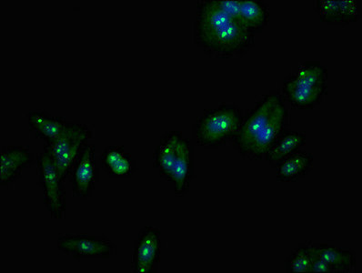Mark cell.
Listing matches in <instances>:
<instances>
[{"label": "cell", "instance_id": "cell-1", "mask_svg": "<svg viewBox=\"0 0 362 273\" xmlns=\"http://www.w3.org/2000/svg\"><path fill=\"white\" fill-rule=\"evenodd\" d=\"M195 39L206 52L225 58L252 45L253 33L222 11L217 0H205L197 7Z\"/></svg>", "mask_w": 362, "mask_h": 273}, {"label": "cell", "instance_id": "cell-2", "mask_svg": "<svg viewBox=\"0 0 362 273\" xmlns=\"http://www.w3.org/2000/svg\"><path fill=\"white\" fill-rule=\"evenodd\" d=\"M243 122V114L233 105H222L205 111L193 125L195 144L206 149L217 148L234 138Z\"/></svg>", "mask_w": 362, "mask_h": 273}, {"label": "cell", "instance_id": "cell-3", "mask_svg": "<svg viewBox=\"0 0 362 273\" xmlns=\"http://www.w3.org/2000/svg\"><path fill=\"white\" fill-rule=\"evenodd\" d=\"M327 71L320 63H307L284 81L288 100L296 109H313L326 94Z\"/></svg>", "mask_w": 362, "mask_h": 273}, {"label": "cell", "instance_id": "cell-4", "mask_svg": "<svg viewBox=\"0 0 362 273\" xmlns=\"http://www.w3.org/2000/svg\"><path fill=\"white\" fill-rule=\"evenodd\" d=\"M93 132L88 125L75 120L58 139L44 142L43 151L52 158L60 178L65 182L82 146L93 139Z\"/></svg>", "mask_w": 362, "mask_h": 273}, {"label": "cell", "instance_id": "cell-5", "mask_svg": "<svg viewBox=\"0 0 362 273\" xmlns=\"http://www.w3.org/2000/svg\"><path fill=\"white\" fill-rule=\"evenodd\" d=\"M54 245L59 252L78 260L110 259L117 253L116 244L104 234L62 233Z\"/></svg>", "mask_w": 362, "mask_h": 273}, {"label": "cell", "instance_id": "cell-6", "mask_svg": "<svg viewBox=\"0 0 362 273\" xmlns=\"http://www.w3.org/2000/svg\"><path fill=\"white\" fill-rule=\"evenodd\" d=\"M36 163L44 205L52 219L59 220L64 218L66 207L65 180L60 178L55 163L45 151L37 155Z\"/></svg>", "mask_w": 362, "mask_h": 273}, {"label": "cell", "instance_id": "cell-7", "mask_svg": "<svg viewBox=\"0 0 362 273\" xmlns=\"http://www.w3.org/2000/svg\"><path fill=\"white\" fill-rule=\"evenodd\" d=\"M68 178L76 198L82 201L90 198L100 178L95 144L88 141L82 146Z\"/></svg>", "mask_w": 362, "mask_h": 273}, {"label": "cell", "instance_id": "cell-8", "mask_svg": "<svg viewBox=\"0 0 362 273\" xmlns=\"http://www.w3.org/2000/svg\"><path fill=\"white\" fill-rule=\"evenodd\" d=\"M161 231L151 225L139 231L130 260L133 273H154L160 260Z\"/></svg>", "mask_w": 362, "mask_h": 273}, {"label": "cell", "instance_id": "cell-9", "mask_svg": "<svg viewBox=\"0 0 362 273\" xmlns=\"http://www.w3.org/2000/svg\"><path fill=\"white\" fill-rule=\"evenodd\" d=\"M281 101L284 100L278 95L269 94L243 120L239 132L234 136L235 147L241 154H245L253 139L271 120L276 108Z\"/></svg>", "mask_w": 362, "mask_h": 273}, {"label": "cell", "instance_id": "cell-10", "mask_svg": "<svg viewBox=\"0 0 362 273\" xmlns=\"http://www.w3.org/2000/svg\"><path fill=\"white\" fill-rule=\"evenodd\" d=\"M30 149L24 146L3 145L0 151V185L8 187L20 179L22 171L36 161Z\"/></svg>", "mask_w": 362, "mask_h": 273}, {"label": "cell", "instance_id": "cell-11", "mask_svg": "<svg viewBox=\"0 0 362 273\" xmlns=\"http://www.w3.org/2000/svg\"><path fill=\"white\" fill-rule=\"evenodd\" d=\"M288 122V110L284 101L278 105L271 120L266 124L262 132L255 136L245 152V156L252 158H262L265 156L279 136L284 132Z\"/></svg>", "mask_w": 362, "mask_h": 273}, {"label": "cell", "instance_id": "cell-12", "mask_svg": "<svg viewBox=\"0 0 362 273\" xmlns=\"http://www.w3.org/2000/svg\"><path fill=\"white\" fill-rule=\"evenodd\" d=\"M194 173V151L190 139H181L171 173L170 185L175 195H185Z\"/></svg>", "mask_w": 362, "mask_h": 273}, {"label": "cell", "instance_id": "cell-13", "mask_svg": "<svg viewBox=\"0 0 362 273\" xmlns=\"http://www.w3.org/2000/svg\"><path fill=\"white\" fill-rule=\"evenodd\" d=\"M28 129L44 142L62 136L75 122L65 117L54 116L45 110L31 111L25 115Z\"/></svg>", "mask_w": 362, "mask_h": 273}, {"label": "cell", "instance_id": "cell-14", "mask_svg": "<svg viewBox=\"0 0 362 273\" xmlns=\"http://www.w3.org/2000/svg\"><path fill=\"white\" fill-rule=\"evenodd\" d=\"M100 168L112 179H129L138 170L136 161L122 146H109L100 156Z\"/></svg>", "mask_w": 362, "mask_h": 273}, {"label": "cell", "instance_id": "cell-15", "mask_svg": "<svg viewBox=\"0 0 362 273\" xmlns=\"http://www.w3.org/2000/svg\"><path fill=\"white\" fill-rule=\"evenodd\" d=\"M182 139V133L179 130L168 132L161 136L160 142L153 152L152 165L162 179L167 180L168 182H170L177 149Z\"/></svg>", "mask_w": 362, "mask_h": 273}, {"label": "cell", "instance_id": "cell-16", "mask_svg": "<svg viewBox=\"0 0 362 273\" xmlns=\"http://www.w3.org/2000/svg\"><path fill=\"white\" fill-rule=\"evenodd\" d=\"M316 7L322 21L329 23H351L361 15L360 2L354 0H324L317 1Z\"/></svg>", "mask_w": 362, "mask_h": 273}, {"label": "cell", "instance_id": "cell-17", "mask_svg": "<svg viewBox=\"0 0 362 273\" xmlns=\"http://www.w3.org/2000/svg\"><path fill=\"white\" fill-rule=\"evenodd\" d=\"M314 157L310 152L298 151L276 165V179L282 182H295L309 173Z\"/></svg>", "mask_w": 362, "mask_h": 273}, {"label": "cell", "instance_id": "cell-18", "mask_svg": "<svg viewBox=\"0 0 362 273\" xmlns=\"http://www.w3.org/2000/svg\"><path fill=\"white\" fill-rule=\"evenodd\" d=\"M311 252L332 265L338 267L342 272H354L357 265V257L351 249L329 244L310 243Z\"/></svg>", "mask_w": 362, "mask_h": 273}, {"label": "cell", "instance_id": "cell-19", "mask_svg": "<svg viewBox=\"0 0 362 273\" xmlns=\"http://www.w3.org/2000/svg\"><path fill=\"white\" fill-rule=\"evenodd\" d=\"M305 144H306V136L303 133L293 132V130L284 132L267 151L266 160L272 165H277L285 158L300 151Z\"/></svg>", "mask_w": 362, "mask_h": 273}, {"label": "cell", "instance_id": "cell-20", "mask_svg": "<svg viewBox=\"0 0 362 273\" xmlns=\"http://www.w3.org/2000/svg\"><path fill=\"white\" fill-rule=\"evenodd\" d=\"M269 18L268 8L262 2L240 1V22L252 33L264 28L268 23Z\"/></svg>", "mask_w": 362, "mask_h": 273}, {"label": "cell", "instance_id": "cell-21", "mask_svg": "<svg viewBox=\"0 0 362 273\" xmlns=\"http://www.w3.org/2000/svg\"><path fill=\"white\" fill-rule=\"evenodd\" d=\"M288 273L311 272V252L309 244H301L286 260Z\"/></svg>", "mask_w": 362, "mask_h": 273}, {"label": "cell", "instance_id": "cell-22", "mask_svg": "<svg viewBox=\"0 0 362 273\" xmlns=\"http://www.w3.org/2000/svg\"><path fill=\"white\" fill-rule=\"evenodd\" d=\"M311 252V250H310ZM311 272H342L341 269L311 252Z\"/></svg>", "mask_w": 362, "mask_h": 273}]
</instances>
